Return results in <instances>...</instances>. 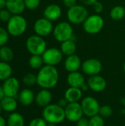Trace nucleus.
I'll return each instance as SVG.
<instances>
[{
    "instance_id": "nucleus-19",
    "label": "nucleus",
    "mask_w": 125,
    "mask_h": 126,
    "mask_svg": "<svg viewBox=\"0 0 125 126\" xmlns=\"http://www.w3.org/2000/svg\"><path fill=\"white\" fill-rule=\"evenodd\" d=\"M67 83L70 87H75V88H81L85 83V80L83 75L78 71L69 72L67 78Z\"/></svg>"
},
{
    "instance_id": "nucleus-9",
    "label": "nucleus",
    "mask_w": 125,
    "mask_h": 126,
    "mask_svg": "<svg viewBox=\"0 0 125 126\" xmlns=\"http://www.w3.org/2000/svg\"><path fill=\"white\" fill-rule=\"evenodd\" d=\"M63 55L60 49L55 47H51L46 49L43 53L42 58L45 65L56 66L63 60Z\"/></svg>"
},
{
    "instance_id": "nucleus-20",
    "label": "nucleus",
    "mask_w": 125,
    "mask_h": 126,
    "mask_svg": "<svg viewBox=\"0 0 125 126\" xmlns=\"http://www.w3.org/2000/svg\"><path fill=\"white\" fill-rule=\"evenodd\" d=\"M6 8L12 15H21L26 7L24 0H6Z\"/></svg>"
},
{
    "instance_id": "nucleus-39",
    "label": "nucleus",
    "mask_w": 125,
    "mask_h": 126,
    "mask_svg": "<svg viewBox=\"0 0 125 126\" xmlns=\"http://www.w3.org/2000/svg\"><path fill=\"white\" fill-rule=\"evenodd\" d=\"M84 5L86 6H93L95 2L97 1V0H80Z\"/></svg>"
},
{
    "instance_id": "nucleus-6",
    "label": "nucleus",
    "mask_w": 125,
    "mask_h": 126,
    "mask_svg": "<svg viewBox=\"0 0 125 126\" xmlns=\"http://www.w3.org/2000/svg\"><path fill=\"white\" fill-rule=\"evenodd\" d=\"M88 16L89 15L87 8L83 5L79 4H76L75 6L69 8L66 13L69 22L71 24H83Z\"/></svg>"
},
{
    "instance_id": "nucleus-31",
    "label": "nucleus",
    "mask_w": 125,
    "mask_h": 126,
    "mask_svg": "<svg viewBox=\"0 0 125 126\" xmlns=\"http://www.w3.org/2000/svg\"><path fill=\"white\" fill-rule=\"evenodd\" d=\"M89 126H105L104 118L99 114L90 117Z\"/></svg>"
},
{
    "instance_id": "nucleus-45",
    "label": "nucleus",
    "mask_w": 125,
    "mask_h": 126,
    "mask_svg": "<svg viewBox=\"0 0 125 126\" xmlns=\"http://www.w3.org/2000/svg\"><path fill=\"white\" fill-rule=\"evenodd\" d=\"M47 126H57V125L54 123H47Z\"/></svg>"
},
{
    "instance_id": "nucleus-14",
    "label": "nucleus",
    "mask_w": 125,
    "mask_h": 126,
    "mask_svg": "<svg viewBox=\"0 0 125 126\" xmlns=\"http://www.w3.org/2000/svg\"><path fill=\"white\" fill-rule=\"evenodd\" d=\"M89 89L94 92H102L107 88V81L101 75H97L91 76L87 82Z\"/></svg>"
},
{
    "instance_id": "nucleus-13",
    "label": "nucleus",
    "mask_w": 125,
    "mask_h": 126,
    "mask_svg": "<svg viewBox=\"0 0 125 126\" xmlns=\"http://www.w3.org/2000/svg\"><path fill=\"white\" fill-rule=\"evenodd\" d=\"M65 114L66 119L70 122L77 123L80 119L83 117V111L80 103H69L66 106Z\"/></svg>"
},
{
    "instance_id": "nucleus-7",
    "label": "nucleus",
    "mask_w": 125,
    "mask_h": 126,
    "mask_svg": "<svg viewBox=\"0 0 125 126\" xmlns=\"http://www.w3.org/2000/svg\"><path fill=\"white\" fill-rule=\"evenodd\" d=\"M105 21L103 18L97 13L88 16L83 24L84 30L90 35L99 33L102 30Z\"/></svg>"
},
{
    "instance_id": "nucleus-17",
    "label": "nucleus",
    "mask_w": 125,
    "mask_h": 126,
    "mask_svg": "<svg viewBox=\"0 0 125 126\" xmlns=\"http://www.w3.org/2000/svg\"><path fill=\"white\" fill-rule=\"evenodd\" d=\"M82 63L80 58L77 55L74 54L66 57L64 61V67L69 72H77L81 68Z\"/></svg>"
},
{
    "instance_id": "nucleus-34",
    "label": "nucleus",
    "mask_w": 125,
    "mask_h": 126,
    "mask_svg": "<svg viewBox=\"0 0 125 126\" xmlns=\"http://www.w3.org/2000/svg\"><path fill=\"white\" fill-rule=\"evenodd\" d=\"M12 14L7 9H2L0 10V21H3V22H8V21L10 19V18L12 17Z\"/></svg>"
},
{
    "instance_id": "nucleus-11",
    "label": "nucleus",
    "mask_w": 125,
    "mask_h": 126,
    "mask_svg": "<svg viewBox=\"0 0 125 126\" xmlns=\"http://www.w3.org/2000/svg\"><path fill=\"white\" fill-rule=\"evenodd\" d=\"M81 69L84 74L91 77L99 75L101 72L102 64L97 58H88L82 63Z\"/></svg>"
},
{
    "instance_id": "nucleus-41",
    "label": "nucleus",
    "mask_w": 125,
    "mask_h": 126,
    "mask_svg": "<svg viewBox=\"0 0 125 126\" xmlns=\"http://www.w3.org/2000/svg\"><path fill=\"white\" fill-rule=\"evenodd\" d=\"M0 126H7V120L0 115Z\"/></svg>"
},
{
    "instance_id": "nucleus-36",
    "label": "nucleus",
    "mask_w": 125,
    "mask_h": 126,
    "mask_svg": "<svg viewBox=\"0 0 125 126\" xmlns=\"http://www.w3.org/2000/svg\"><path fill=\"white\" fill-rule=\"evenodd\" d=\"M92 7H93L94 10L95 11V13H97V14L101 13L103 11V10H104V6H103V4H102L101 2L98 1H97V2H95Z\"/></svg>"
},
{
    "instance_id": "nucleus-25",
    "label": "nucleus",
    "mask_w": 125,
    "mask_h": 126,
    "mask_svg": "<svg viewBox=\"0 0 125 126\" xmlns=\"http://www.w3.org/2000/svg\"><path fill=\"white\" fill-rule=\"evenodd\" d=\"M13 73L11 66L7 63L1 61H0V80L4 81L7 78H10Z\"/></svg>"
},
{
    "instance_id": "nucleus-1",
    "label": "nucleus",
    "mask_w": 125,
    "mask_h": 126,
    "mask_svg": "<svg viewBox=\"0 0 125 126\" xmlns=\"http://www.w3.org/2000/svg\"><path fill=\"white\" fill-rule=\"evenodd\" d=\"M60 75L55 66L44 65L37 74V84L41 89H51L58 83Z\"/></svg>"
},
{
    "instance_id": "nucleus-24",
    "label": "nucleus",
    "mask_w": 125,
    "mask_h": 126,
    "mask_svg": "<svg viewBox=\"0 0 125 126\" xmlns=\"http://www.w3.org/2000/svg\"><path fill=\"white\" fill-rule=\"evenodd\" d=\"M25 121L24 117L18 112L10 113L7 120V126H24Z\"/></svg>"
},
{
    "instance_id": "nucleus-16",
    "label": "nucleus",
    "mask_w": 125,
    "mask_h": 126,
    "mask_svg": "<svg viewBox=\"0 0 125 126\" xmlns=\"http://www.w3.org/2000/svg\"><path fill=\"white\" fill-rule=\"evenodd\" d=\"M52 99V94L49 89H41L35 95V103L41 107L44 108L49 104H51V101Z\"/></svg>"
},
{
    "instance_id": "nucleus-21",
    "label": "nucleus",
    "mask_w": 125,
    "mask_h": 126,
    "mask_svg": "<svg viewBox=\"0 0 125 126\" xmlns=\"http://www.w3.org/2000/svg\"><path fill=\"white\" fill-rule=\"evenodd\" d=\"M83 97V91L80 88L70 87L68 88L64 93V98L68 103H77Z\"/></svg>"
},
{
    "instance_id": "nucleus-23",
    "label": "nucleus",
    "mask_w": 125,
    "mask_h": 126,
    "mask_svg": "<svg viewBox=\"0 0 125 126\" xmlns=\"http://www.w3.org/2000/svg\"><path fill=\"white\" fill-rule=\"evenodd\" d=\"M60 49L62 52L63 55H66V57L75 54L77 51V44L75 41H74L73 39H69L62 42Z\"/></svg>"
},
{
    "instance_id": "nucleus-26",
    "label": "nucleus",
    "mask_w": 125,
    "mask_h": 126,
    "mask_svg": "<svg viewBox=\"0 0 125 126\" xmlns=\"http://www.w3.org/2000/svg\"><path fill=\"white\" fill-rule=\"evenodd\" d=\"M110 17L114 21H121L125 17V8L122 5L113 7L110 11Z\"/></svg>"
},
{
    "instance_id": "nucleus-38",
    "label": "nucleus",
    "mask_w": 125,
    "mask_h": 126,
    "mask_svg": "<svg viewBox=\"0 0 125 126\" xmlns=\"http://www.w3.org/2000/svg\"><path fill=\"white\" fill-rule=\"evenodd\" d=\"M77 126H89V119L86 117H82L80 119L77 123H76Z\"/></svg>"
},
{
    "instance_id": "nucleus-15",
    "label": "nucleus",
    "mask_w": 125,
    "mask_h": 126,
    "mask_svg": "<svg viewBox=\"0 0 125 126\" xmlns=\"http://www.w3.org/2000/svg\"><path fill=\"white\" fill-rule=\"evenodd\" d=\"M43 17L46 19L55 21L58 20L62 15V9L57 4H50L47 5L43 10Z\"/></svg>"
},
{
    "instance_id": "nucleus-44",
    "label": "nucleus",
    "mask_w": 125,
    "mask_h": 126,
    "mask_svg": "<svg viewBox=\"0 0 125 126\" xmlns=\"http://www.w3.org/2000/svg\"><path fill=\"white\" fill-rule=\"evenodd\" d=\"M4 97V93L3 89H2V86H0V101L3 99Z\"/></svg>"
},
{
    "instance_id": "nucleus-32",
    "label": "nucleus",
    "mask_w": 125,
    "mask_h": 126,
    "mask_svg": "<svg viewBox=\"0 0 125 126\" xmlns=\"http://www.w3.org/2000/svg\"><path fill=\"white\" fill-rule=\"evenodd\" d=\"M10 34L7 32V29H4L2 27H0V47L5 46L9 40Z\"/></svg>"
},
{
    "instance_id": "nucleus-2",
    "label": "nucleus",
    "mask_w": 125,
    "mask_h": 126,
    "mask_svg": "<svg viewBox=\"0 0 125 126\" xmlns=\"http://www.w3.org/2000/svg\"><path fill=\"white\" fill-rule=\"evenodd\" d=\"M42 117L47 123L59 124L63 123L66 119L65 109L58 104H49L43 108Z\"/></svg>"
},
{
    "instance_id": "nucleus-28",
    "label": "nucleus",
    "mask_w": 125,
    "mask_h": 126,
    "mask_svg": "<svg viewBox=\"0 0 125 126\" xmlns=\"http://www.w3.org/2000/svg\"><path fill=\"white\" fill-rule=\"evenodd\" d=\"M13 58V50L7 46H3L0 47V59L4 62H10Z\"/></svg>"
},
{
    "instance_id": "nucleus-8",
    "label": "nucleus",
    "mask_w": 125,
    "mask_h": 126,
    "mask_svg": "<svg viewBox=\"0 0 125 126\" xmlns=\"http://www.w3.org/2000/svg\"><path fill=\"white\" fill-rule=\"evenodd\" d=\"M81 107L83 111L84 115L87 117H91L95 115L99 114L100 105L97 100L91 96L85 97L81 101Z\"/></svg>"
},
{
    "instance_id": "nucleus-18",
    "label": "nucleus",
    "mask_w": 125,
    "mask_h": 126,
    "mask_svg": "<svg viewBox=\"0 0 125 126\" xmlns=\"http://www.w3.org/2000/svg\"><path fill=\"white\" fill-rule=\"evenodd\" d=\"M18 101L24 106H29L33 103L35 99V94L33 91L29 88H25L20 91L18 95Z\"/></svg>"
},
{
    "instance_id": "nucleus-27",
    "label": "nucleus",
    "mask_w": 125,
    "mask_h": 126,
    "mask_svg": "<svg viewBox=\"0 0 125 126\" xmlns=\"http://www.w3.org/2000/svg\"><path fill=\"white\" fill-rule=\"evenodd\" d=\"M44 62L42 55H32L29 59V65L32 69H40L43 66Z\"/></svg>"
},
{
    "instance_id": "nucleus-3",
    "label": "nucleus",
    "mask_w": 125,
    "mask_h": 126,
    "mask_svg": "<svg viewBox=\"0 0 125 126\" xmlns=\"http://www.w3.org/2000/svg\"><path fill=\"white\" fill-rule=\"evenodd\" d=\"M27 28V21L21 15H13L7 23V30L10 35L18 37L23 35Z\"/></svg>"
},
{
    "instance_id": "nucleus-42",
    "label": "nucleus",
    "mask_w": 125,
    "mask_h": 126,
    "mask_svg": "<svg viewBox=\"0 0 125 126\" xmlns=\"http://www.w3.org/2000/svg\"><path fill=\"white\" fill-rule=\"evenodd\" d=\"M6 8V0H0V10Z\"/></svg>"
},
{
    "instance_id": "nucleus-46",
    "label": "nucleus",
    "mask_w": 125,
    "mask_h": 126,
    "mask_svg": "<svg viewBox=\"0 0 125 126\" xmlns=\"http://www.w3.org/2000/svg\"><path fill=\"white\" fill-rule=\"evenodd\" d=\"M2 111H3V109H2V107H1V104H0V115H1V113H2Z\"/></svg>"
},
{
    "instance_id": "nucleus-33",
    "label": "nucleus",
    "mask_w": 125,
    "mask_h": 126,
    "mask_svg": "<svg viewBox=\"0 0 125 126\" xmlns=\"http://www.w3.org/2000/svg\"><path fill=\"white\" fill-rule=\"evenodd\" d=\"M24 1L25 7L30 10L37 9L41 4V0H24Z\"/></svg>"
},
{
    "instance_id": "nucleus-37",
    "label": "nucleus",
    "mask_w": 125,
    "mask_h": 126,
    "mask_svg": "<svg viewBox=\"0 0 125 126\" xmlns=\"http://www.w3.org/2000/svg\"><path fill=\"white\" fill-rule=\"evenodd\" d=\"M62 1H63V5L69 9L75 6L77 4V0H62Z\"/></svg>"
},
{
    "instance_id": "nucleus-10",
    "label": "nucleus",
    "mask_w": 125,
    "mask_h": 126,
    "mask_svg": "<svg viewBox=\"0 0 125 126\" xmlns=\"http://www.w3.org/2000/svg\"><path fill=\"white\" fill-rule=\"evenodd\" d=\"M53 29L54 27L52 21L46 19L44 17L37 19L33 26V30L35 32V35L43 38L46 37L52 33Z\"/></svg>"
},
{
    "instance_id": "nucleus-4",
    "label": "nucleus",
    "mask_w": 125,
    "mask_h": 126,
    "mask_svg": "<svg viewBox=\"0 0 125 126\" xmlns=\"http://www.w3.org/2000/svg\"><path fill=\"white\" fill-rule=\"evenodd\" d=\"M25 46L27 51L31 55H42L47 49V44L45 39L38 35L28 37L26 40Z\"/></svg>"
},
{
    "instance_id": "nucleus-47",
    "label": "nucleus",
    "mask_w": 125,
    "mask_h": 126,
    "mask_svg": "<svg viewBox=\"0 0 125 126\" xmlns=\"http://www.w3.org/2000/svg\"><path fill=\"white\" fill-rule=\"evenodd\" d=\"M123 70H124V72H125V63L123 64Z\"/></svg>"
},
{
    "instance_id": "nucleus-40",
    "label": "nucleus",
    "mask_w": 125,
    "mask_h": 126,
    "mask_svg": "<svg viewBox=\"0 0 125 126\" xmlns=\"http://www.w3.org/2000/svg\"><path fill=\"white\" fill-rule=\"evenodd\" d=\"M68 101L63 97V98H62V99H60L59 101H58V103H57V104L60 106V107H62V108H63V109H65L66 108V106L68 105Z\"/></svg>"
},
{
    "instance_id": "nucleus-5",
    "label": "nucleus",
    "mask_w": 125,
    "mask_h": 126,
    "mask_svg": "<svg viewBox=\"0 0 125 126\" xmlns=\"http://www.w3.org/2000/svg\"><path fill=\"white\" fill-rule=\"evenodd\" d=\"M52 34L55 39L60 43L69 39H72L74 36L72 25L69 22L61 21L54 27Z\"/></svg>"
},
{
    "instance_id": "nucleus-12",
    "label": "nucleus",
    "mask_w": 125,
    "mask_h": 126,
    "mask_svg": "<svg viewBox=\"0 0 125 126\" xmlns=\"http://www.w3.org/2000/svg\"><path fill=\"white\" fill-rule=\"evenodd\" d=\"M4 96L18 97L20 92V82L15 77H10L5 80L1 85Z\"/></svg>"
},
{
    "instance_id": "nucleus-30",
    "label": "nucleus",
    "mask_w": 125,
    "mask_h": 126,
    "mask_svg": "<svg viewBox=\"0 0 125 126\" xmlns=\"http://www.w3.org/2000/svg\"><path fill=\"white\" fill-rule=\"evenodd\" d=\"M113 110L111 106L103 105L100 106L99 115H100L103 118H107V117H110L113 114Z\"/></svg>"
},
{
    "instance_id": "nucleus-35",
    "label": "nucleus",
    "mask_w": 125,
    "mask_h": 126,
    "mask_svg": "<svg viewBox=\"0 0 125 126\" xmlns=\"http://www.w3.org/2000/svg\"><path fill=\"white\" fill-rule=\"evenodd\" d=\"M29 126H47V123L43 117H36L29 122Z\"/></svg>"
},
{
    "instance_id": "nucleus-22",
    "label": "nucleus",
    "mask_w": 125,
    "mask_h": 126,
    "mask_svg": "<svg viewBox=\"0 0 125 126\" xmlns=\"http://www.w3.org/2000/svg\"><path fill=\"white\" fill-rule=\"evenodd\" d=\"M0 104L4 111L13 113L16 110L18 103L15 97L4 96L3 99L0 101Z\"/></svg>"
},
{
    "instance_id": "nucleus-29",
    "label": "nucleus",
    "mask_w": 125,
    "mask_h": 126,
    "mask_svg": "<svg viewBox=\"0 0 125 126\" xmlns=\"http://www.w3.org/2000/svg\"><path fill=\"white\" fill-rule=\"evenodd\" d=\"M22 81L23 83L28 87L33 86L37 84V75L33 73H27L23 77Z\"/></svg>"
},
{
    "instance_id": "nucleus-43",
    "label": "nucleus",
    "mask_w": 125,
    "mask_h": 126,
    "mask_svg": "<svg viewBox=\"0 0 125 126\" xmlns=\"http://www.w3.org/2000/svg\"><path fill=\"white\" fill-rule=\"evenodd\" d=\"M80 89H81L83 92H86V91H88V90L89 89V87H88V84L85 83V84H84V85L80 88Z\"/></svg>"
}]
</instances>
